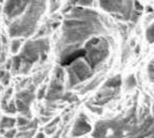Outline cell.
Instances as JSON below:
<instances>
[{"mask_svg": "<svg viewBox=\"0 0 154 138\" xmlns=\"http://www.w3.org/2000/svg\"><path fill=\"white\" fill-rule=\"evenodd\" d=\"M94 138H154V117L150 114L139 119L133 108L125 117L96 124Z\"/></svg>", "mask_w": 154, "mask_h": 138, "instance_id": "6da1fadb", "label": "cell"}, {"mask_svg": "<svg viewBox=\"0 0 154 138\" xmlns=\"http://www.w3.org/2000/svg\"><path fill=\"white\" fill-rule=\"evenodd\" d=\"M95 13L83 9H75L64 21L62 36L59 43V58L63 60L80 49V45L95 33L97 25Z\"/></svg>", "mask_w": 154, "mask_h": 138, "instance_id": "7a4b0ae2", "label": "cell"}, {"mask_svg": "<svg viewBox=\"0 0 154 138\" xmlns=\"http://www.w3.org/2000/svg\"><path fill=\"white\" fill-rule=\"evenodd\" d=\"M45 10V0H35L23 14L11 21L8 34L11 38H27L35 32L37 23Z\"/></svg>", "mask_w": 154, "mask_h": 138, "instance_id": "3957f363", "label": "cell"}, {"mask_svg": "<svg viewBox=\"0 0 154 138\" xmlns=\"http://www.w3.org/2000/svg\"><path fill=\"white\" fill-rule=\"evenodd\" d=\"M48 49L49 42L48 39L45 38L28 41L25 43L21 52L18 54L22 61L21 73H27L34 63L44 60Z\"/></svg>", "mask_w": 154, "mask_h": 138, "instance_id": "277c9868", "label": "cell"}, {"mask_svg": "<svg viewBox=\"0 0 154 138\" xmlns=\"http://www.w3.org/2000/svg\"><path fill=\"white\" fill-rule=\"evenodd\" d=\"M35 0H6L3 7L4 16L9 21H14L24 13Z\"/></svg>", "mask_w": 154, "mask_h": 138, "instance_id": "5b68a950", "label": "cell"}, {"mask_svg": "<svg viewBox=\"0 0 154 138\" xmlns=\"http://www.w3.org/2000/svg\"><path fill=\"white\" fill-rule=\"evenodd\" d=\"M102 7L110 12H117L126 19H130L133 12L131 0H100Z\"/></svg>", "mask_w": 154, "mask_h": 138, "instance_id": "8992f818", "label": "cell"}, {"mask_svg": "<svg viewBox=\"0 0 154 138\" xmlns=\"http://www.w3.org/2000/svg\"><path fill=\"white\" fill-rule=\"evenodd\" d=\"M34 93L30 90L20 91L16 97V104L18 112L25 117H28L30 113V104L34 100Z\"/></svg>", "mask_w": 154, "mask_h": 138, "instance_id": "52a82bcc", "label": "cell"}, {"mask_svg": "<svg viewBox=\"0 0 154 138\" xmlns=\"http://www.w3.org/2000/svg\"><path fill=\"white\" fill-rule=\"evenodd\" d=\"M91 131V125L88 124V120L83 117V116H80L78 119L76 120L75 124L73 126V129H72V136L73 137H79L82 136V135H85L86 133Z\"/></svg>", "mask_w": 154, "mask_h": 138, "instance_id": "ba28073f", "label": "cell"}, {"mask_svg": "<svg viewBox=\"0 0 154 138\" xmlns=\"http://www.w3.org/2000/svg\"><path fill=\"white\" fill-rule=\"evenodd\" d=\"M16 125H17V119L7 117V116H3L1 118V121H0V133L3 135L5 130L12 129V128H14Z\"/></svg>", "mask_w": 154, "mask_h": 138, "instance_id": "9c48e42d", "label": "cell"}, {"mask_svg": "<svg viewBox=\"0 0 154 138\" xmlns=\"http://www.w3.org/2000/svg\"><path fill=\"white\" fill-rule=\"evenodd\" d=\"M1 107L7 114H14V113L18 112V108H17L16 100H9L7 102H1Z\"/></svg>", "mask_w": 154, "mask_h": 138, "instance_id": "30bf717a", "label": "cell"}, {"mask_svg": "<svg viewBox=\"0 0 154 138\" xmlns=\"http://www.w3.org/2000/svg\"><path fill=\"white\" fill-rule=\"evenodd\" d=\"M22 47V38H14L11 42V53H18L20 49Z\"/></svg>", "mask_w": 154, "mask_h": 138, "instance_id": "8fae6325", "label": "cell"}, {"mask_svg": "<svg viewBox=\"0 0 154 138\" xmlns=\"http://www.w3.org/2000/svg\"><path fill=\"white\" fill-rule=\"evenodd\" d=\"M9 80H11V74L4 70H0V83L2 85H8Z\"/></svg>", "mask_w": 154, "mask_h": 138, "instance_id": "7c38bea8", "label": "cell"}, {"mask_svg": "<svg viewBox=\"0 0 154 138\" xmlns=\"http://www.w3.org/2000/svg\"><path fill=\"white\" fill-rule=\"evenodd\" d=\"M17 135H18V131H17L14 128H12V129H8V130H5V132H4L3 136L6 137V138H16Z\"/></svg>", "mask_w": 154, "mask_h": 138, "instance_id": "4fadbf2b", "label": "cell"}, {"mask_svg": "<svg viewBox=\"0 0 154 138\" xmlns=\"http://www.w3.org/2000/svg\"><path fill=\"white\" fill-rule=\"evenodd\" d=\"M34 134V130H31V131H21L18 132V135H17L16 138H32V135Z\"/></svg>", "mask_w": 154, "mask_h": 138, "instance_id": "5bb4252c", "label": "cell"}, {"mask_svg": "<svg viewBox=\"0 0 154 138\" xmlns=\"http://www.w3.org/2000/svg\"><path fill=\"white\" fill-rule=\"evenodd\" d=\"M147 37H148L149 41L154 42V24L151 25V27L149 28V30L147 32Z\"/></svg>", "mask_w": 154, "mask_h": 138, "instance_id": "9a60e30c", "label": "cell"}, {"mask_svg": "<svg viewBox=\"0 0 154 138\" xmlns=\"http://www.w3.org/2000/svg\"><path fill=\"white\" fill-rule=\"evenodd\" d=\"M36 138H45V134L44 133H37V135H36Z\"/></svg>", "mask_w": 154, "mask_h": 138, "instance_id": "2e32d148", "label": "cell"}, {"mask_svg": "<svg viewBox=\"0 0 154 138\" xmlns=\"http://www.w3.org/2000/svg\"><path fill=\"white\" fill-rule=\"evenodd\" d=\"M0 138H6V137H4L3 135H2V136H0Z\"/></svg>", "mask_w": 154, "mask_h": 138, "instance_id": "e0dca14e", "label": "cell"}, {"mask_svg": "<svg viewBox=\"0 0 154 138\" xmlns=\"http://www.w3.org/2000/svg\"><path fill=\"white\" fill-rule=\"evenodd\" d=\"M1 118H2V116H1V114H0V121H1Z\"/></svg>", "mask_w": 154, "mask_h": 138, "instance_id": "ac0fdd59", "label": "cell"}]
</instances>
